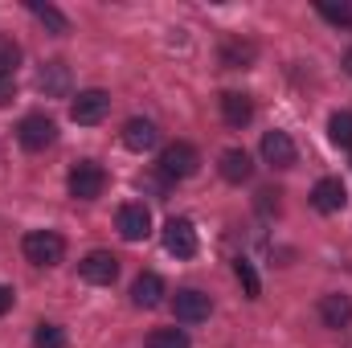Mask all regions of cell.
<instances>
[{
	"label": "cell",
	"mask_w": 352,
	"mask_h": 348,
	"mask_svg": "<svg viewBox=\"0 0 352 348\" xmlns=\"http://www.w3.org/2000/svg\"><path fill=\"white\" fill-rule=\"evenodd\" d=\"M21 250H25V259L33 262V266H58L62 254H66V242L54 230H33V234H25Z\"/></svg>",
	"instance_id": "cell-1"
},
{
	"label": "cell",
	"mask_w": 352,
	"mask_h": 348,
	"mask_svg": "<svg viewBox=\"0 0 352 348\" xmlns=\"http://www.w3.org/2000/svg\"><path fill=\"white\" fill-rule=\"evenodd\" d=\"M16 140H21V148H25V152H45V148L58 140V123H54L50 115L33 111V115H25V119H21Z\"/></svg>",
	"instance_id": "cell-2"
},
{
	"label": "cell",
	"mask_w": 352,
	"mask_h": 348,
	"mask_svg": "<svg viewBox=\"0 0 352 348\" xmlns=\"http://www.w3.org/2000/svg\"><path fill=\"white\" fill-rule=\"evenodd\" d=\"M70 197L74 201H94V197H102V188H107V168L102 164H94V160H82V164H74L70 168Z\"/></svg>",
	"instance_id": "cell-3"
},
{
	"label": "cell",
	"mask_w": 352,
	"mask_h": 348,
	"mask_svg": "<svg viewBox=\"0 0 352 348\" xmlns=\"http://www.w3.org/2000/svg\"><path fill=\"white\" fill-rule=\"evenodd\" d=\"M197 168H201V152L192 144H184V140H176V144H168L160 152V173L173 176V180H184V176H192Z\"/></svg>",
	"instance_id": "cell-4"
},
{
	"label": "cell",
	"mask_w": 352,
	"mask_h": 348,
	"mask_svg": "<svg viewBox=\"0 0 352 348\" xmlns=\"http://www.w3.org/2000/svg\"><path fill=\"white\" fill-rule=\"evenodd\" d=\"M107 111H111V94H107V90H78V98L70 102V119L82 123V127L102 123Z\"/></svg>",
	"instance_id": "cell-5"
},
{
	"label": "cell",
	"mask_w": 352,
	"mask_h": 348,
	"mask_svg": "<svg viewBox=\"0 0 352 348\" xmlns=\"http://www.w3.org/2000/svg\"><path fill=\"white\" fill-rule=\"evenodd\" d=\"M209 312H213V299H209L205 291H197V287L176 291L173 316L180 320V324H201V320H209Z\"/></svg>",
	"instance_id": "cell-6"
},
{
	"label": "cell",
	"mask_w": 352,
	"mask_h": 348,
	"mask_svg": "<svg viewBox=\"0 0 352 348\" xmlns=\"http://www.w3.org/2000/svg\"><path fill=\"white\" fill-rule=\"evenodd\" d=\"M164 250L176 254V259H192L197 254V230L188 217H168L164 226Z\"/></svg>",
	"instance_id": "cell-7"
},
{
	"label": "cell",
	"mask_w": 352,
	"mask_h": 348,
	"mask_svg": "<svg viewBox=\"0 0 352 348\" xmlns=\"http://www.w3.org/2000/svg\"><path fill=\"white\" fill-rule=\"evenodd\" d=\"M78 274L94 283V287H111L115 283V274H119V259L111 254V250H90L87 259L78 262Z\"/></svg>",
	"instance_id": "cell-8"
},
{
	"label": "cell",
	"mask_w": 352,
	"mask_h": 348,
	"mask_svg": "<svg viewBox=\"0 0 352 348\" xmlns=\"http://www.w3.org/2000/svg\"><path fill=\"white\" fill-rule=\"evenodd\" d=\"M119 234H123L127 242H144V238L152 234V213H148V205H140V201L123 205V209H119Z\"/></svg>",
	"instance_id": "cell-9"
},
{
	"label": "cell",
	"mask_w": 352,
	"mask_h": 348,
	"mask_svg": "<svg viewBox=\"0 0 352 348\" xmlns=\"http://www.w3.org/2000/svg\"><path fill=\"white\" fill-rule=\"evenodd\" d=\"M311 205H316L320 213H340V209L349 205V193H344L340 176H324V180H316V188H311Z\"/></svg>",
	"instance_id": "cell-10"
},
{
	"label": "cell",
	"mask_w": 352,
	"mask_h": 348,
	"mask_svg": "<svg viewBox=\"0 0 352 348\" xmlns=\"http://www.w3.org/2000/svg\"><path fill=\"white\" fill-rule=\"evenodd\" d=\"M263 160L274 168H291L295 164V140L287 131H266L263 135Z\"/></svg>",
	"instance_id": "cell-11"
},
{
	"label": "cell",
	"mask_w": 352,
	"mask_h": 348,
	"mask_svg": "<svg viewBox=\"0 0 352 348\" xmlns=\"http://www.w3.org/2000/svg\"><path fill=\"white\" fill-rule=\"evenodd\" d=\"M221 119H226L230 127H246V123L254 119V98L242 94V90H226V94H221Z\"/></svg>",
	"instance_id": "cell-12"
},
{
	"label": "cell",
	"mask_w": 352,
	"mask_h": 348,
	"mask_svg": "<svg viewBox=\"0 0 352 348\" xmlns=\"http://www.w3.org/2000/svg\"><path fill=\"white\" fill-rule=\"evenodd\" d=\"M131 303L135 307H160L164 303V279L156 270H144L135 283H131Z\"/></svg>",
	"instance_id": "cell-13"
},
{
	"label": "cell",
	"mask_w": 352,
	"mask_h": 348,
	"mask_svg": "<svg viewBox=\"0 0 352 348\" xmlns=\"http://www.w3.org/2000/svg\"><path fill=\"white\" fill-rule=\"evenodd\" d=\"M123 144H127L131 152H152V148L160 144V131H156L152 119H127V127H123Z\"/></svg>",
	"instance_id": "cell-14"
},
{
	"label": "cell",
	"mask_w": 352,
	"mask_h": 348,
	"mask_svg": "<svg viewBox=\"0 0 352 348\" xmlns=\"http://www.w3.org/2000/svg\"><path fill=\"white\" fill-rule=\"evenodd\" d=\"M320 320H324V328H349L352 324V299L349 295H324L320 299Z\"/></svg>",
	"instance_id": "cell-15"
},
{
	"label": "cell",
	"mask_w": 352,
	"mask_h": 348,
	"mask_svg": "<svg viewBox=\"0 0 352 348\" xmlns=\"http://www.w3.org/2000/svg\"><path fill=\"white\" fill-rule=\"evenodd\" d=\"M221 176L230 180V184H242V180H250L254 173V164H250V152H242V148H230V152H221Z\"/></svg>",
	"instance_id": "cell-16"
},
{
	"label": "cell",
	"mask_w": 352,
	"mask_h": 348,
	"mask_svg": "<svg viewBox=\"0 0 352 348\" xmlns=\"http://www.w3.org/2000/svg\"><path fill=\"white\" fill-rule=\"evenodd\" d=\"M37 90H45V94H66V90H70V70H66V62H50V66H41V74H37Z\"/></svg>",
	"instance_id": "cell-17"
},
{
	"label": "cell",
	"mask_w": 352,
	"mask_h": 348,
	"mask_svg": "<svg viewBox=\"0 0 352 348\" xmlns=\"http://www.w3.org/2000/svg\"><path fill=\"white\" fill-rule=\"evenodd\" d=\"M254 58H258V50L250 41H226L221 45V66H230V70H246Z\"/></svg>",
	"instance_id": "cell-18"
},
{
	"label": "cell",
	"mask_w": 352,
	"mask_h": 348,
	"mask_svg": "<svg viewBox=\"0 0 352 348\" xmlns=\"http://www.w3.org/2000/svg\"><path fill=\"white\" fill-rule=\"evenodd\" d=\"M29 12H33V17H37V21H41V25L50 29V33H58V37H62V33H70V21H66V17H62V12H58L54 4L29 0Z\"/></svg>",
	"instance_id": "cell-19"
},
{
	"label": "cell",
	"mask_w": 352,
	"mask_h": 348,
	"mask_svg": "<svg viewBox=\"0 0 352 348\" xmlns=\"http://www.w3.org/2000/svg\"><path fill=\"white\" fill-rule=\"evenodd\" d=\"M328 140L336 148H352V111H336L328 119Z\"/></svg>",
	"instance_id": "cell-20"
},
{
	"label": "cell",
	"mask_w": 352,
	"mask_h": 348,
	"mask_svg": "<svg viewBox=\"0 0 352 348\" xmlns=\"http://www.w3.org/2000/svg\"><path fill=\"white\" fill-rule=\"evenodd\" d=\"M21 66V45L12 37H0V78H12Z\"/></svg>",
	"instance_id": "cell-21"
},
{
	"label": "cell",
	"mask_w": 352,
	"mask_h": 348,
	"mask_svg": "<svg viewBox=\"0 0 352 348\" xmlns=\"http://www.w3.org/2000/svg\"><path fill=\"white\" fill-rule=\"evenodd\" d=\"M234 270H238V283H242V291H246V299H258L263 295V283H258V274H254V266L246 259L234 262Z\"/></svg>",
	"instance_id": "cell-22"
},
{
	"label": "cell",
	"mask_w": 352,
	"mask_h": 348,
	"mask_svg": "<svg viewBox=\"0 0 352 348\" xmlns=\"http://www.w3.org/2000/svg\"><path fill=\"white\" fill-rule=\"evenodd\" d=\"M148 348H188V336L180 328H156L148 336Z\"/></svg>",
	"instance_id": "cell-23"
},
{
	"label": "cell",
	"mask_w": 352,
	"mask_h": 348,
	"mask_svg": "<svg viewBox=\"0 0 352 348\" xmlns=\"http://www.w3.org/2000/svg\"><path fill=\"white\" fill-rule=\"evenodd\" d=\"M33 345H37V348H66V332H62L58 324H37Z\"/></svg>",
	"instance_id": "cell-24"
},
{
	"label": "cell",
	"mask_w": 352,
	"mask_h": 348,
	"mask_svg": "<svg viewBox=\"0 0 352 348\" xmlns=\"http://www.w3.org/2000/svg\"><path fill=\"white\" fill-rule=\"evenodd\" d=\"M316 12H320L324 21H332V25H344V29L352 25V4H328V0H320Z\"/></svg>",
	"instance_id": "cell-25"
},
{
	"label": "cell",
	"mask_w": 352,
	"mask_h": 348,
	"mask_svg": "<svg viewBox=\"0 0 352 348\" xmlns=\"http://www.w3.org/2000/svg\"><path fill=\"white\" fill-rule=\"evenodd\" d=\"M16 98V78H0V107Z\"/></svg>",
	"instance_id": "cell-26"
},
{
	"label": "cell",
	"mask_w": 352,
	"mask_h": 348,
	"mask_svg": "<svg viewBox=\"0 0 352 348\" xmlns=\"http://www.w3.org/2000/svg\"><path fill=\"white\" fill-rule=\"evenodd\" d=\"M12 299H16V295H12V287H4V283H0V316H4V312H12Z\"/></svg>",
	"instance_id": "cell-27"
},
{
	"label": "cell",
	"mask_w": 352,
	"mask_h": 348,
	"mask_svg": "<svg viewBox=\"0 0 352 348\" xmlns=\"http://www.w3.org/2000/svg\"><path fill=\"white\" fill-rule=\"evenodd\" d=\"M344 70H349V74H352V50H349V54H344Z\"/></svg>",
	"instance_id": "cell-28"
}]
</instances>
